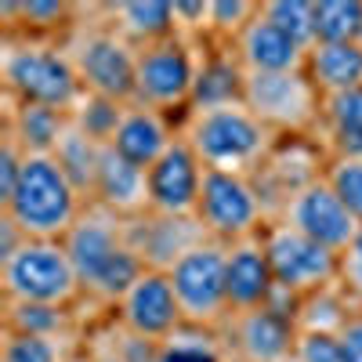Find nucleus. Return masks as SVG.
<instances>
[{
    "mask_svg": "<svg viewBox=\"0 0 362 362\" xmlns=\"http://www.w3.org/2000/svg\"><path fill=\"white\" fill-rule=\"evenodd\" d=\"M73 362H87V355H83V351H80V355H76V358H73Z\"/></svg>",
    "mask_w": 362,
    "mask_h": 362,
    "instance_id": "a19ab883",
    "label": "nucleus"
},
{
    "mask_svg": "<svg viewBox=\"0 0 362 362\" xmlns=\"http://www.w3.org/2000/svg\"><path fill=\"white\" fill-rule=\"evenodd\" d=\"M124 112H127L124 102H112V98H102V95H83L76 102V109L69 112V119H73V127H80L90 141L112 145Z\"/></svg>",
    "mask_w": 362,
    "mask_h": 362,
    "instance_id": "473e14b6",
    "label": "nucleus"
},
{
    "mask_svg": "<svg viewBox=\"0 0 362 362\" xmlns=\"http://www.w3.org/2000/svg\"><path fill=\"white\" fill-rule=\"evenodd\" d=\"M177 134H181V124H177L174 116L131 102L127 112H124V119H119V131H116V138H112L109 148H116L124 160H131V163H138V167L148 170L177 141Z\"/></svg>",
    "mask_w": 362,
    "mask_h": 362,
    "instance_id": "6ab92c4d",
    "label": "nucleus"
},
{
    "mask_svg": "<svg viewBox=\"0 0 362 362\" xmlns=\"http://www.w3.org/2000/svg\"><path fill=\"white\" fill-rule=\"evenodd\" d=\"M196 221L206 232V239L228 247V243H239V239L261 235L272 214H268V203L254 177L228 174V170H206Z\"/></svg>",
    "mask_w": 362,
    "mask_h": 362,
    "instance_id": "6e6552de",
    "label": "nucleus"
},
{
    "mask_svg": "<svg viewBox=\"0 0 362 362\" xmlns=\"http://www.w3.org/2000/svg\"><path fill=\"white\" fill-rule=\"evenodd\" d=\"M355 44H358V47H362V33H358V40H355Z\"/></svg>",
    "mask_w": 362,
    "mask_h": 362,
    "instance_id": "79ce46f5",
    "label": "nucleus"
},
{
    "mask_svg": "<svg viewBox=\"0 0 362 362\" xmlns=\"http://www.w3.org/2000/svg\"><path fill=\"white\" fill-rule=\"evenodd\" d=\"M362 33V0H315V44H355Z\"/></svg>",
    "mask_w": 362,
    "mask_h": 362,
    "instance_id": "2f4dec72",
    "label": "nucleus"
},
{
    "mask_svg": "<svg viewBox=\"0 0 362 362\" xmlns=\"http://www.w3.org/2000/svg\"><path fill=\"white\" fill-rule=\"evenodd\" d=\"M355 312L358 305L344 293L341 283H334V286H322L308 297H300L293 322H297V334H341Z\"/></svg>",
    "mask_w": 362,
    "mask_h": 362,
    "instance_id": "cd10ccee",
    "label": "nucleus"
},
{
    "mask_svg": "<svg viewBox=\"0 0 362 362\" xmlns=\"http://www.w3.org/2000/svg\"><path fill=\"white\" fill-rule=\"evenodd\" d=\"M98 11L134 47H148L177 37L174 0H116V4H98Z\"/></svg>",
    "mask_w": 362,
    "mask_h": 362,
    "instance_id": "5701e85b",
    "label": "nucleus"
},
{
    "mask_svg": "<svg viewBox=\"0 0 362 362\" xmlns=\"http://www.w3.org/2000/svg\"><path fill=\"white\" fill-rule=\"evenodd\" d=\"M315 141L326 156H362V87L322 98Z\"/></svg>",
    "mask_w": 362,
    "mask_h": 362,
    "instance_id": "b1692460",
    "label": "nucleus"
},
{
    "mask_svg": "<svg viewBox=\"0 0 362 362\" xmlns=\"http://www.w3.org/2000/svg\"><path fill=\"white\" fill-rule=\"evenodd\" d=\"M293 362H341L337 334H297Z\"/></svg>",
    "mask_w": 362,
    "mask_h": 362,
    "instance_id": "4c0bfd02",
    "label": "nucleus"
},
{
    "mask_svg": "<svg viewBox=\"0 0 362 362\" xmlns=\"http://www.w3.org/2000/svg\"><path fill=\"white\" fill-rule=\"evenodd\" d=\"M109 315L119 326H127L131 334H138L145 341H156V344H163L170 334H177L185 326L177 293L170 286V276L160 268H145L131 283V290L116 300V308Z\"/></svg>",
    "mask_w": 362,
    "mask_h": 362,
    "instance_id": "ddd939ff",
    "label": "nucleus"
},
{
    "mask_svg": "<svg viewBox=\"0 0 362 362\" xmlns=\"http://www.w3.org/2000/svg\"><path fill=\"white\" fill-rule=\"evenodd\" d=\"M170 286L177 293L181 315L192 326L221 329L232 315L228 283H225V247L214 239H203L189 254H181L170 268Z\"/></svg>",
    "mask_w": 362,
    "mask_h": 362,
    "instance_id": "9d476101",
    "label": "nucleus"
},
{
    "mask_svg": "<svg viewBox=\"0 0 362 362\" xmlns=\"http://www.w3.org/2000/svg\"><path fill=\"white\" fill-rule=\"evenodd\" d=\"M66 127H69V112L51 109V105L8 102L4 109V134H11L25 153H54Z\"/></svg>",
    "mask_w": 362,
    "mask_h": 362,
    "instance_id": "a878e982",
    "label": "nucleus"
},
{
    "mask_svg": "<svg viewBox=\"0 0 362 362\" xmlns=\"http://www.w3.org/2000/svg\"><path fill=\"white\" fill-rule=\"evenodd\" d=\"M90 203L112 210V214L124 218V221L148 214V170L138 167V163H131V160H124L116 148L105 145Z\"/></svg>",
    "mask_w": 362,
    "mask_h": 362,
    "instance_id": "aec40b11",
    "label": "nucleus"
},
{
    "mask_svg": "<svg viewBox=\"0 0 362 362\" xmlns=\"http://www.w3.org/2000/svg\"><path fill=\"white\" fill-rule=\"evenodd\" d=\"M206 232L196 218H163V214H141L127 221V243L138 250L145 268L167 272L181 254H189L196 243H203Z\"/></svg>",
    "mask_w": 362,
    "mask_h": 362,
    "instance_id": "a211bd4d",
    "label": "nucleus"
},
{
    "mask_svg": "<svg viewBox=\"0 0 362 362\" xmlns=\"http://www.w3.org/2000/svg\"><path fill=\"white\" fill-rule=\"evenodd\" d=\"M243 105L276 138H315L322 95L308 80L305 69H297V73H247Z\"/></svg>",
    "mask_w": 362,
    "mask_h": 362,
    "instance_id": "1a4fd4ad",
    "label": "nucleus"
},
{
    "mask_svg": "<svg viewBox=\"0 0 362 362\" xmlns=\"http://www.w3.org/2000/svg\"><path fill=\"white\" fill-rule=\"evenodd\" d=\"M261 11L300 44H315V0H261Z\"/></svg>",
    "mask_w": 362,
    "mask_h": 362,
    "instance_id": "f704fd0d",
    "label": "nucleus"
},
{
    "mask_svg": "<svg viewBox=\"0 0 362 362\" xmlns=\"http://www.w3.org/2000/svg\"><path fill=\"white\" fill-rule=\"evenodd\" d=\"M83 351V337H33L8 334L0 337V362H73Z\"/></svg>",
    "mask_w": 362,
    "mask_h": 362,
    "instance_id": "7c9ffc66",
    "label": "nucleus"
},
{
    "mask_svg": "<svg viewBox=\"0 0 362 362\" xmlns=\"http://www.w3.org/2000/svg\"><path fill=\"white\" fill-rule=\"evenodd\" d=\"M62 243H66L69 261L80 276L87 305H95V308L112 312L116 300L145 272V261L127 243V221L98 203H87V210L69 228Z\"/></svg>",
    "mask_w": 362,
    "mask_h": 362,
    "instance_id": "f257e3e1",
    "label": "nucleus"
},
{
    "mask_svg": "<svg viewBox=\"0 0 362 362\" xmlns=\"http://www.w3.org/2000/svg\"><path fill=\"white\" fill-rule=\"evenodd\" d=\"M264 250L272 261V276L276 286L293 293V297H308L322 286H334L341 276V254H334L329 247L315 243V239L300 235L297 228L283 225V221H268V228L261 232Z\"/></svg>",
    "mask_w": 362,
    "mask_h": 362,
    "instance_id": "9b49d317",
    "label": "nucleus"
},
{
    "mask_svg": "<svg viewBox=\"0 0 362 362\" xmlns=\"http://www.w3.org/2000/svg\"><path fill=\"white\" fill-rule=\"evenodd\" d=\"M206 167L196 148L177 134V141L148 167V214L163 218H196Z\"/></svg>",
    "mask_w": 362,
    "mask_h": 362,
    "instance_id": "2eb2a0df",
    "label": "nucleus"
},
{
    "mask_svg": "<svg viewBox=\"0 0 362 362\" xmlns=\"http://www.w3.org/2000/svg\"><path fill=\"white\" fill-rule=\"evenodd\" d=\"M66 54L80 76L83 95H102L112 102H134V66H138V47L127 44L116 29L102 18L98 4H83V18L76 29L62 40Z\"/></svg>",
    "mask_w": 362,
    "mask_h": 362,
    "instance_id": "39448f33",
    "label": "nucleus"
},
{
    "mask_svg": "<svg viewBox=\"0 0 362 362\" xmlns=\"http://www.w3.org/2000/svg\"><path fill=\"white\" fill-rule=\"evenodd\" d=\"M83 355H87V362H119L112 351H105L102 344H90L87 337H83Z\"/></svg>",
    "mask_w": 362,
    "mask_h": 362,
    "instance_id": "ea45409f",
    "label": "nucleus"
},
{
    "mask_svg": "<svg viewBox=\"0 0 362 362\" xmlns=\"http://www.w3.org/2000/svg\"><path fill=\"white\" fill-rule=\"evenodd\" d=\"M337 283L344 286V293L362 308V225H358V232L351 235V243L341 254V276H337Z\"/></svg>",
    "mask_w": 362,
    "mask_h": 362,
    "instance_id": "e433bc0d",
    "label": "nucleus"
},
{
    "mask_svg": "<svg viewBox=\"0 0 362 362\" xmlns=\"http://www.w3.org/2000/svg\"><path fill=\"white\" fill-rule=\"evenodd\" d=\"M221 337L235 362H293L297 348V322L279 308H250L232 312L221 326Z\"/></svg>",
    "mask_w": 362,
    "mask_h": 362,
    "instance_id": "4468645a",
    "label": "nucleus"
},
{
    "mask_svg": "<svg viewBox=\"0 0 362 362\" xmlns=\"http://www.w3.org/2000/svg\"><path fill=\"white\" fill-rule=\"evenodd\" d=\"M102 153H105V145L98 141H90L80 127H73V119H69V127L66 134L58 138L54 145V160L62 163V170L69 174V181L83 192V199L90 203V196H95V177H98V163H102Z\"/></svg>",
    "mask_w": 362,
    "mask_h": 362,
    "instance_id": "c85d7f7f",
    "label": "nucleus"
},
{
    "mask_svg": "<svg viewBox=\"0 0 362 362\" xmlns=\"http://www.w3.org/2000/svg\"><path fill=\"white\" fill-rule=\"evenodd\" d=\"M261 0H210L206 44H235V37L254 22Z\"/></svg>",
    "mask_w": 362,
    "mask_h": 362,
    "instance_id": "72a5a7b5",
    "label": "nucleus"
},
{
    "mask_svg": "<svg viewBox=\"0 0 362 362\" xmlns=\"http://www.w3.org/2000/svg\"><path fill=\"white\" fill-rule=\"evenodd\" d=\"M80 18H83V4H69V0H4L0 4L4 33L33 37V40L62 44Z\"/></svg>",
    "mask_w": 362,
    "mask_h": 362,
    "instance_id": "4be33fe9",
    "label": "nucleus"
},
{
    "mask_svg": "<svg viewBox=\"0 0 362 362\" xmlns=\"http://www.w3.org/2000/svg\"><path fill=\"white\" fill-rule=\"evenodd\" d=\"M337 341H341V362H362V308L348 319Z\"/></svg>",
    "mask_w": 362,
    "mask_h": 362,
    "instance_id": "58836bf2",
    "label": "nucleus"
},
{
    "mask_svg": "<svg viewBox=\"0 0 362 362\" xmlns=\"http://www.w3.org/2000/svg\"><path fill=\"white\" fill-rule=\"evenodd\" d=\"M83 210V192L69 181V174L51 153H29L15 192L0 203V214L25 239H66Z\"/></svg>",
    "mask_w": 362,
    "mask_h": 362,
    "instance_id": "7ed1b4c3",
    "label": "nucleus"
},
{
    "mask_svg": "<svg viewBox=\"0 0 362 362\" xmlns=\"http://www.w3.org/2000/svg\"><path fill=\"white\" fill-rule=\"evenodd\" d=\"M305 73L319 87L322 98L355 90L362 87V47L358 44H312Z\"/></svg>",
    "mask_w": 362,
    "mask_h": 362,
    "instance_id": "bb28decb",
    "label": "nucleus"
},
{
    "mask_svg": "<svg viewBox=\"0 0 362 362\" xmlns=\"http://www.w3.org/2000/svg\"><path fill=\"white\" fill-rule=\"evenodd\" d=\"M0 293L4 300L80 308L83 286L62 239H22L8 257H0Z\"/></svg>",
    "mask_w": 362,
    "mask_h": 362,
    "instance_id": "423d86ee",
    "label": "nucleus"
},
{
    "mask_svg": "<svg viewBox=\"0 0 362 362\" xmlns=\"http://www.w3.org/2000/svg\"><path fill=\"white\" fill-rule=\"evenodd\" d=\"M276 221L297 228L300 235H308V239H315V243L329 247L334 254H344V247L351 243V235L362 225L341 203V196L326 185V177H315V181H308V185H300L293 196H286Z\"/></svg>",
    "mask_w": 362,
    "mask_h": 362,
    "instance_id": "f8f14e48",
    "label": "nucleus"
},
{
    "mask_svg": "<svg viewBox=\"0 0 362 362\" xmlns=\"http://www.w3.org/2000/svg\"><path fill=\"white\" fill-rule=\"evenodd\" d=\"M225 283H228V305L232 312L264 308L276 293V276L264 250V239L250 235L225 247Z\"/></svg>",
    "mask_w": 362,
    "mask_h": 362,
    "instance_id": "f3484780",
    "label": "nucleus"
},
{
    "mask_svg": "<svg viewBox=\"0 0 362 362\" xmlns=\"http://www.w3.org/2000/svg\"><path fill=\"white\" fill-rule=\"evenodd\" d=\"M199 73V44L185 37H170L160 44L138 47V66H134V102L181 116L192 109V90Z\"/></svg>",
    "mask_w": 362,
    "mask_h": 362,
    "instance_id": "0eeeda50",
    "label": "nucleus"
},
{
    "mask_svg": "<svg viewBox=\"0 0 362 362\" xmlns=\"http://www.w3.org/2000/svg\"><path fill=\"white\" fill-rule=\"evenodd\" d=\"M228 362H235V358H228Z\"/></svg>",
    "mask_w": 362,
    "mask_h": 362,
    "instance_id": "37998d69",
    "label": "nucleus"
},
{
    "mask_svg": "<svg viewBox=\"0 0 362 362\" xmlns=\"http://www.w3.org/2000/svg\"><path fill=\"white\" fill-rule=\"evenodd\" d=\"M228 344L221 337V329H206L185 322L160 344V362H228Z\"/></svg>",
    "mask_w": 362,
    "mask_h": 362,
    "instance_id": "c756f323",
    "label": "nucleus"
},
{
    "mask_svg": "<svg viewBox=\"0 0 362 362\" xmlns=\"http://www.w3.org/2000/svg\"><path fill=\"white\" fill-rule=\"evenodd\" d=\"M232 51L239 54L247 73H297L308 62V44H300L272 18H264L261 8H257L254 22L235 37Z\"/></svg>",
    "mask_w": 362,
    "mask_h": 362,
    "instance_id": "dca6fc26",
    "label": "nucleus"
},
{
    "mask_svg": "<svg viewBox=\"0 0 362 362\" xmlns=\"http://www.w3.org/2000/svg\"><path fill=\"white\" fill-rule=\"evenodd\" d=\"M247 95V69L232 44H199V73L192 90V109L235 105Z\"/></svg>",
    "mask_w": 362,
    "mask_h": 362,
    "instance_id": "412c9836",
    "label": "nucleus"
},
{
    "mask_svg": "<svg viewBox=\"0 0 362 362\" xmlns=\"http://www.w3.org/2000/svg\"><path fill=\"white\" fill-rule=\"evenodd\" d=\"M0 80H4L8 102H33L73 112L83 98L80 76L66 54V44L58 40H33L4 33L0 44Z\"/></svg>",
    "mask_w": 362,
    "mask_h": 362,
    "instance_id": "20e7f679",
    "label": "nucleus"
},
{
    "mask_svg": "<svg viewBox=\"0 0 362 362\" xmlns=\"http://www.w3.org/2000/svg\"><path fill=\"white\" fill-rule=\"evenodd\" d=\"M322 177L341 196V203L362 221V156H329Z\"/></svg>",
    "mask_w": 362,
    "mask_h": 362,
    "instance_id": "c9c22d12",
    "label": "nucleus"
},
{
    "mask_svg": "<svg viewBox=\"0 0 362 362\" xmlns=\"http://www.w3.org/2000/svg\"><path fill=\"white\" fill-rule=\"evenodd\" d=\"M181 138L196 148L206 170H228L247 177H254L279 145V138L243 102L189 109L181 116Z\"/></svg>",
    "mask_w": 362,
    "mask_h": 362,
    "instance_id": "f03ea898",
    "label": "nucleus"
},
{
    "mask_svg": "<svg viewBox=\"0 0 362 362\" xmlns=\"http://www.w3.org/2000/svg\"><path fill=\"white\" fill-rule=\"evenodd\" d=\"M0 329H8V334H33V337H87L80 308L33 305V300H4Z\"/></svg>",
    "mask_w": 362,
    "mask_h": 362,
    "instance_id": "393cba45",
    "label": "nucleus"
}]
</instances>
